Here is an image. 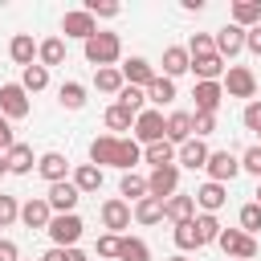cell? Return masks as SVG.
Returning <instances> with one entry per match:
<instances>
[{"label":"cell","mask_w":261,"mask_h":261,"mask_svg":"<svg viewBox=\"0 0 261 261\" xmlns=\"http://www.w3.org/2000/svg\"><path fill=\"white\" fill-rule=\"evenodd\" d=\"M192 98H196V114H216L224 102V90H220V82H196Z\"/></svg>","instance_id":"obj_16"},{"label":"cell","mask_w":261,"mask_h":261,"mask_svg":"<svg viewBox=\"0 0 261 261\" xmlns=\"http://www.w3.org/2000/svg\"><path fill=\"white\" fill-rule=\"evenodd\" d=\"M204 171H208V179H212V184H228V179H237V175H241V159H237L232 151H208Z\"/></svg>","instance_id":"obj_8"},{"label":"cell","mask_w":261,"mask_h":261,"mask_svg":"<svg viewBox=\"0 0 261 261\" xmlns=\"http://www.w3.org/2000/svg\"><path fill=\"white\" fill-rule=\"evenodd\" d=\"M118 245H122V237H114V232H102V237H98V245H94V253H98V257H110V261H118Z\"/></svg>","instance_id":"obj_46"},{"label":"cell","mask_w":261,"mask_h":261,"mask_svg":"<svg viewBox=\"0 0 261 261\" xmlns=\"http://www.w3.org/2000/svg\"><path fill=\"white\" fill-rule=\"evenodd\" d=\"M4 167H8V175H29V171L37 167L33 147H29V143H16L12 151H4Z\"/></svg>","instance_id":"obj_24"},{"label":"cell","mask_w":261,"mask_h":261,"mask_svg":"<svg viewBox=\"0 0 261 261\" xmlns=\"http://www.w3.org/2000/svg\"><path fill=\"white\" fill-rule=\"evenodd\" d=\"M41 261H90V257L73 245V249H45V253H41Z\"/></svg>","instance_id":"obj_49"},{"label":"cell","mask_w":261,"mask_h":261,"mask_svg":"<svg viewBox=\"0 0 261 261\" xmlns=\"http://www.w3.org/2000/svg\"><path fill=\"white\" fill-rule=\"evenodd\" d=\"M192 200H196V208H200V212H212V216H216V212L224 208V200H228V188H224V184L204 179V184L192 192Z\"/></svg>","instance_id":"obj_14"},{"label":"cell","mask_w":261,"mask_h":261,"mask_svg":"<svg viewBox=\"0 0 261 261\" xmlns=\"http://www.w3.org/2000/svg\"><path fill=\"white\" fill-rule=\"evenodd\" d=\"M102 179H106V175H102V167H94V163H77V167L69 171V184H73L82 196H94V192L102 188Z\"/></svg>","instance_id":"obj_23"},{"label":"cell","mask_w":261,"mask_h":261,"mask_svg":"<svg viewBox=\"0 0 261 261\" xmlns=\"http://www.w3.org/2000/svg\"><path fill=\"white\" fill-rule=\"evenodd\" d=\"M143 94H147L151 110H163V106H171V102H175V82H171V77H163V73H155V82H151Z\"/></svg>","instance_id":"obj_27"},{"label":"cell","mask_w":261,"mask_h":261,"mask_svg":"<svg viewBox=\"0 0 261 261\" xmlns=\"http://www.w3.org/2000/svg\"><path fill=\"white\" fill-rule=\"evenodd\" d=\"M143 159H147L151 167H167V163H175V147H171L167 139H159V143H147V147H143Z\"/></svg>","instance_id":"obj_33"},{"label":"cell","mask_w":261,"mask_h":261,"mask_svg":"<svg viewBox=\"0 0 261 261\" xmlns=\"http://www.w3.org/2000/svg\"><path fill=\"white\" fill-rule=\"evenodd\" d=\"M16 220H20L16 196H4V192H0V228H8V224H16Z\"/></svg>","instance_id":"obj_45"},{"label":"cell","mask_w":261,"mask_h":261,"mask_svg":"<svg viewBox=\"0 0 261 261\" xmlns=\"http://www.w3.org/2000/svg\"><path fill=\"white\" fill-rule=\"evenodd\" d=\"M188 69H192L188 49H184V45H167V49H163V77H171V82H175V77H184Z\"/></svg>","instance_id":"obj_26"},{"label":"cell","mask_w":261,"mask_h":261,"mask_svg":"<svg viewBox=\"0 0 261 261\" xmlns=\"http://www.w3.org/2000/svg\"><path fill=\"white\" fill-rule=\"evenodd\" d=\"M94 86H98V94H114V98H118V90H122L126 82H122L118 65H110V69H94Z\"/></svg>","instance_id":"obj_37"},{"label":"cell","mask_w":261,"mask_h":261,"mask_svg":"<svg viewBox=\"0 0 261 261\" xmlns=\"http://www.w3.org/2000/svg\"><path fill=\"white\" fill-rule=\"evenodd\" d=\"M163 139H167L171 147L188 143V139H192V114H188V110H171V114L163 118Z\"/></svg>","instance_id":"obj_20"},{"label":"cell","mask_w":261,"mask_h":261,"mask_svg":"<svg viewBox=\"0 0 261 261\" xmlns=\"http://www.w3.org/2000/svg\"><path fill=\"white\" fill-rule=\"evenodd\" d=\"M102 122H106V130L118 139V130H130V126H135V114H130L126 106L114 102V106H106V118H102Z\"/></svg>","instance_id":"obj_32"},{"label":"cell","mask_w":261,"mask_h":261,"mask_svg":"<svg viewBox=\"0 0 261 261\" xmlns=\"http://www.w3.org/2000/svg\"><path fill=\"white\" fill-rule=\"evenodd\" d=\"M82 53H86V61L94 65V69H110L118 57H122V41H118V33H94L90 41H82Z\"/></svg>","instance_id":"obj_1"},{"label":"cell","mask_w":261,"mask_h":261,"mask_svg":"<svg viewBox=\"0 0 261 261\" xmlns=\"http://www.w3.org/2000/svg\"><path fill=\"white\" fill-rule=\"evenodd\" d=\"M192 216H196V200H192V192H175V196L163 200V220L184 224V220H192Z\"/></svg>","instance_id":"obj_21"},{"label":"cell","mask_w":261,"mask_h":261,"mask_svg":"<svg viewBox=\"0 0 261 261\" xmlns=\"http://www.w3.org/2000/svg\"><path fill=\"white\" fill-rule=\"evenodd\" d=\"M118 196H126V204H139V200L147 196V179L135 175V171H122V179H118Z\"/></svg>","instance_id":"obj_34"},{"label":"cell","mask_w":261,"mask_h":261,"mask_svg":"<svg viewBox=\"0 0 261 261\" xmlns=\"http://www.w3.org/2000/svg\"><path fill=\"white\" fill-rule=\"evenodd\" d=\"M184 49H188V57H204V53H216V45H212V33H192V41H188Z\"/></svg>","instance_id":"obj_44"},{"label":"cell","mask_w":261,"mask_h":261,"mask_svg":"<svg viewBox=\"0 0 261 261\" xmlns=\"http://www.w3.org/2000/svg\"><path fill=\"white\" fill-rule=\"evenodd\" d=\"M237 159H241V171H249V175L261 179V147H257V143H253L245 155H237Z\"/></svg>","instance_id":"obj_48"},{"label":"cell","mask_w":261,"mask_h":261,"mask_svg":"<svg viewBox=\"0 0 261 261\" xmlns=\"http://www.w3.org/2000/svg\"><path fill=\"white\" fill-rule=\"evenodd\" d=\"M130 139L139 143V147H147V143H159L163 139V110H143V114H135V126H130Z\"/></svg>","instance_id":"obj_6"},{"label":"cell","mask_w":261,"mask_h":261,"mask_svg":"<svg viewBox=\"0 0 261 261\" xmlns=\"http://www.w3.org/2000/svg\"><path fill=\"white\" fill-rule=\"evenodd\" d=\"M118 106H126L130 114H143V110H147V94H143L139 86H122V90H118Z\"/></svg>","instance_id":"obj_41"},{"label":"cell","mask_w":261,"mask_h":261,"mask_svg":"<svg viewBox=\"0 0 261 261\" xmlns=\"http://www.w3.org/2000/svg\"><path fill=\"white\" fill-rule=\"evenodd\" d=\"M135 163H143V147L118 135V171H135Z\"/></svg>","instance_id":"obj_38"},{"label":"cell","mask_w":261,"mask_h":261,"mask_svg":"<svg viewBox=\"0 0 261 261\" xmlns=\"http://www.w3.org/2000/svg\"><path fill=\"white\" fill-rule=\"evenodd\" d=\"M118 261H151V249L143 237H122L118 245Z\"/></svg>","instance_id":"obj_40"},{"label":"cell","mask_w":261,"mask_h":261,"mask_svg":"<svg viewBox=\"0 0 261 261\" xmlns=\"http://www.w3.org/2000/svg\"><path fill=\"white\" fill-rule=\"evenodd\" d=\"M257 147H261V130H257Z\"/></svg>","instance_id":"obj_58"},{"label":"cell","mask_w":261,"mask_h":261,"mask_svg":"<svg viewBox=\"0 0 261 261\" xmlns=\"http://www.w3.org/2000/svg\"><path fill=\"white\" fill-rule=\"evenodd\" d=\"M237 224H241V232L257 237V232H261V208H257V204L249 200V204H245V208L237 212Z\"/></svg>","instance_id":"obj_42"},{"label":"cell","mask_w":261,"mask_h":261,"mask_svg":"<svg viewBox=\"0 0 261 261\" xmlns=\"http://www.w3.org/2000/svg\"><path fill=\"white\" fill-rule=\"evenodd\" d=\"M86 12H90L94 20H114V16L122 12V4H114V0H86Z\"/></svg>","instance_id":"obj_43"},{"label":"cell","mask_w":261,"mask_h":261,"mask_svg":"<svg viewBox=\"0 0 261 261\" xmlns=\"http://www.w3.org/2000/svg\"><path fill=\"white\" fill-rule=\"evenodd\" d=\"M216 130V114H192V139H208Z\"/></svg>","instance_id":"obj_47"},{"label":"cell","mask_w":261,"mask_h":261,"mask_svg":"<svg viewBox=\"0 0 261 261\" xmlns=\"http://www.w3.org/2000/svg\"><path fill=\"white\" fill-rule=\"evenodd\" d=\"M29 110H33V102L20 90V82H4L0 86V118L16 122V118H29Z\"/></svg>","instance_id":"obj_5"},{"label":"cell","mask_w":261,"mask_h":261,"mask_svg":"<svg viewBox=\"0 0 261 261\" xmlns=\"http://www.w3.org/2000/svg\"><path fill=\"white\" fill-rule=\"evenodd\" d=\"M253 196H257V200H253V204H257V208H261V179H257V192H253Z\"/></svg>","instance_id":"obj_55"},{"label":"cell","mask_w":261,"mask_h":261,"mask_svg":"<svg viewBox=\"0 0 261 261\" xmlns=\"http://www.w3.org/2000/svg\"><path fill=\"white\" fill-rule=\"evenodd\" d=\"M216 245H220V253H224V257H237V261H253V257L261 253L257 237H249V232H241V228H220Z\"/></svg>","instance_id":"obj_3"},{"label":"cell","mask_w":261,"mask_h":261,"mask_svg":"<svg viewBox=\"0 0 261 261\" xmlns=\"http://www.w3.org/2000/svg\"><path fill=\"white\" fill-rule=\"evenodd\" d=\"M37 171L45 184H61V179H69V159L61 151H45V155H37Z\"/></svg>","instance_id":"obj_17"},{"label":"cell","mask_w":261,"mask_h":261,"mask_svg":"<svg viewBox=\"0 0 261 261\" xmlns=\"http://www.w3.org/2000/svg\"><path fill=\"white\" fill-rule=\"evenodd\" d=\"M130 216H135V224H159L163 220V200L143 196L139 204H130Z\"/></svg>","instance_id":"obj_30"},{"label":"cell","mask_w":261,"mask_h":261,"mask_svg":"<svg viewBox=\"0 0 261 261\" xmlns=\"http://www.w3.org/2000/svg\"><path fill=\"white\" fill-rule=\"evenodd\" d=\"M49 241H53V249H73L77 241H82V232H86V224H82V216L77 212H57L53 220H49Z\"/></svg>","instance_id":"obj_2"},{"label":"cell","mask_w":261,"mask_h":261,"mask_svg":"<svg viewBox=\"0 0 261 261\" xmlns=\"http://www.w3.org/2000/svg\"><path fill=\"white\" fill-rule=\"evenodd\" d=\"M0 261H20V249H16V241L0 237Z\"/></svg>","instance_id":"obj_52"},{"label":"cell","mask_w":261,"mask_h":261,"mask_svg":"<svg viewBox=\"0 0 261 261\" xmlns=\"http://www.w3.org/2000/svg\"><path fill=\"white\" fill-rule=\"evenodd\" d=\"M98 216H102V228H106V232H114V237H122V228H130V204H126L122 196L102 200Z\"/></svg>","instance_id":"obj_7"},{"label":"cell","mask_w":261,"mask_h":261,"mask_svg":"<svg viewBox=\"0 0 261 261\" xmlns=\"http://www.w3.org/2000/svg\"><path fill=\"white\" fill-rule=\"evenodd\" d=\"M118 73H122L126 86H139V90H147V86L155 82V65H151L147 57H126V61L118 65Z\"/></svg>","instance_id":"obj_12"},{"label":"cell","mask_w":261,"mask_h":261,"mask_svg":"<svg viewBox=\"0 0 261 261\" xmlns=\"http://www.w3.org/2000/svg\"><path fill=\"white\" fill-rule=\"evenodd\" d=\"M220 90H224V98H249V102H253V94H257V73H253L249 65H228L224 77H220Z\"/></svg>","instance_id":"obj_4"},{"label":"cell","mask_w":261,"mask_h":261,"mask_svg":"<svg viewBox=\"0 0 261 261\" xmlns=\"http://www.w3.org/2000/svg\"><path fill=\"white\" fill-rule=\"evenodd\" d=\"M167 261H188V257H184V253H175V257H167Z\"/></svg>","instance_id":"obj_56"},{"label":"cell","mask_w":261,"mask_h":261,"mask_svg":"<svg viewBox=\"0 0 261 261\" xmlns=\"http://www.w3.org/2000/svg\"><path fill=\"white\" fill-rule=\"evenodd\" d=\"M179 4H184V12H200L204 8V0H179Z\"/></svg>","instance_id":"obj_54"},{"label":"cell","mask_w":261,"mask_h":261,"mask_svg":"<svg viewBox=\"0 0 261 261\" xmlns=\"http://www.w3.org/2000/svg\"><path fill=\"white\" fill-rule=\"evenodd\" d=\"M224 69H228V61L220 53H204V57H192V69L188 73H196V82H220Z\"/></svg>","instance_id":"obj_19"},{"label":"cell","mask_w":261,"mask_h":261,"mask_svg":"<svg viewBox=\"0 0 261 261\" xmlns=\"http://www.w3.org/2000/svg\"><path fill=\"white\" fill-rule=\"evenodd\" d=\"M45 200H49V208H53V216H57V212H73L77 200H82V192H77L69 179H61V184H49Z\"/></svg>","instance_id":"obj_18"},{"label":"cell","mask_w":261,"mask_h":261,"mask_svg":"<svg viewBox=\"0 0 261 261\" xmlns=\"http://www.w3.org/2000/svg\"><path fill=\"white\" fill-rule=\"evenodd\" d=\"M12 147H16V135H12V122H8V118H0V155H4V151H12Z\"/></svg>","instance_id":"obj_51"},{"label":"cell","mask_w":261,"mask_h":261,"mask_svg":"<svg viewBox=\"0 0 261 261\" xmlns=\"http://www.w3.org/2000/svg\"><path fill=\"white\" fill-rule=\"evenodd\" d=\"M57 102H61L65 110H82V106H86V86H82V82H61V86H57Z\"/></svg>","instance_id":"obj_31"},{"label":"cell","mask_w":261,"mask_h":261,"mask_svg":"<svg viewBox=\"0 0 261 261\" xmlns=\"http://www.w3.org/2000/svg\"><path fill=\"white\" fill-rule=\"evenodd\" d=\"M212 45H216V53H220L224 61H232V57L245 49V29H237V24L228 20L224 29H216V33H212Z\"/></svg>","instance_id":"obj_11"},{"label":"cell","mask_w":261,"mask_h":261,"mask_svg":"<svg viewBox=\"0 0 261 261\" xmlns=\"http://www.w3.org/2000/svg\"><path fill=\"white\" fill-rule=\"evenodd\" d=\"M196 220V216H192ZM192 220H184V224H175L171 228V241H175V249L179 253H192V249H200V237H196V224Z\"/></svg>","instance_id":"obj_39"},{"label":"cell","mask_w":261,"mask_h":261,"mask_svg":"<svg viewBox=\"0 0 261 261\" xmlns=\"http://www.w3.org/2000/svg\"><path fill=\"white\" fill-rule=\"evenodd\" d=\"M175 192H179V167H175V163L151 167V175H147V196L167 200V196H175Z\"/></svg>","instance_id":"obj_9"},{"label":"cell","mask_w":261,"mask_h":261,"mask_svg":"<svg viewBox=\"0 0 261 261\" xmlns=\"http://www.w3.org/2000/svg\"><path fill=\"white\" fill-rule=\"evenodd\" d=\"M37 65H45V69L65 65V41H61V37H45V41H37Z\"/></svg>","instance_id":"obj_28"},{"label":"cell","mask_w":261,"mask_h":261,"mask_svg":"<svg viewBox=\"0 0 261 261\" xmlns=\"http://www.w3.org/2000/svg\"><path fill=\"white\" fill-rule=\"evenodd\" d=\"M61 33L73 37V41H90V37L98 33V20H94L86 8H69V12L61 16Z\"/></svg>","instance_id":"obj_10"},{"label":"cell","mask_w":261,"mask_h":261,"mask_svg":"<svg viewBox=\"0 0 261 261\" xmlns=\"http://www.w3.org/2000/svg\"><path fill=\"white\" fill-rule=\"evenodd\" d=\"M90 163L94 167H118V139L114 135H98L90 143Z\"/></svg>","instance_id":"obj_22"},{"label":"cell","mask_w":261,"mask_h":261,"mask_svg":"<svg viewBox=\"0 0 261 261\" xmlns=\"http://www.w3.org/2000/svg\"><path fill=\"white\" fill-rule=\"evenodd\" d=\"M192 224H196V237H200V249H204V245H216V237H220V228H224V224H220V220H216L212 212H200V216H196Z\"/></svg>","instance_id":"obj_35"},{"label":"cell","mask_w":261,"mask_h":261,"mask_svg":"<svg viewBox=\"0 0 261 261\" xmlns=\"http://www.w3.org/2000/svg\"><path fill=\"white\" fill-rule=\"evenodd\" d=\"M8 57L20 65V69H29V65H37V41L29 37V33H16L12 41H8Z\"/></svg>","instance_id":"obj_25"},{"label":"cell","mask_w":261,"mask_h":261,"mask_svg":"<svg viewBox=\"0 0 261 261\" xmlns=\"http://www.w3.org/2000/svg\"><path fill=\"white\" fill-rule=\"evenodd\" d=\"M49 220H53V208H49L45 196H29L20 204V224L24 228H49Z\"/></svg>","instance_id":"obj_15"},{"label":"cell","mask_w":261,"mask_h":261,"mask_svg":"<svg viewBox=\"0 0 261 261\" xmlns=\"http://www.w3.org/2000/svg\"><path fill=\"white\" fill-rule=\"evenodd\" d=\"M241 122H245L249 130H261V98L245 102V114H241Z\"/></svg>","instance_id":"obj_50"},{"label":"cell","mask_w":261,"mask_h":261,"mask_svg":"<svg viewBox=\"0 0 261 261\" xmlns=\"http://www.w3.org/2000/svg\"><path fill=\"white\" fill-rule=\"evenodd\" d=\"M208 163V143L204 139H188L175 147V167H188V171H204Z\"/></svg>","instance_id":"obj_13"},{"label":"cell","mask_w":261,"mask_h":261,"mask_svg":"<svg viewBox=\"0 0 261 261\" xmlns=\"http://www.w3.org/2000/svg\"><path fill=\"white\" fill-rule=\"evenodd\" d=\"M245 49H249V53H253V57H261V24H257V29H249V33H245Z\"/></svg>","instance_id":"obj_53"},{"label":"cell","mask_w":261,"mask_h":261,"mask_svg":"<svg viewBox=\"0 0 261 261\" xmlns=\"http://www.w3.org/2000/svg\"><path fill=\"white\" fill-rule=\"evenodd\" d=\"M232 24L237 29H257L261 24V0H232Z\"/></svg>","instance_id":"obj_29"},{"label":"cell","mask_w":261,"mask_h":261,"mask_svg":"<svg viewBox=\"0 0 261 261\" xmlns=\"http://www.w3.org/2000/svg\"><path fill=\"white\" fill-rule=\"evenodd\" d=\"M0 175H8V167H4V155H0Z\"/></svg>","instance_id":"obj_57"},{"label":"cell","mask_w":261,"mask_h":261,"mask_svg":"<svg viewBox=\"0 0 261 261\" xmlns=\"http://www.w3.org/2000/svg\"><path fill=\"white\" fill-rule=\"evenodd\" d=\"M49 86V69L45 65H29V69H20V90L24 94H41Z\"/></svg>","instance_id":"obj_36"}]
</instances>
